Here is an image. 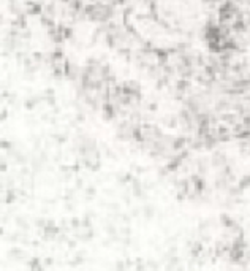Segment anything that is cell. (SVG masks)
<instances>
[{
    "label": "cell",
    "instance_id": "6da1fadb",
    "mask_svg": "<svg viewBox=\"0 0 250 271\" xmlns=\"http://www.w3.org/2000/svg\"><path fill=\"white\" fill-rule=\"evenodd\" d=\"M238 186L241 187V190H244V189L250 187V174H245V176H242V178L239 179V184H238Z\"/></svg>",
    "mask_w": 250,
    "mask_h": 271
}]
</instances>
